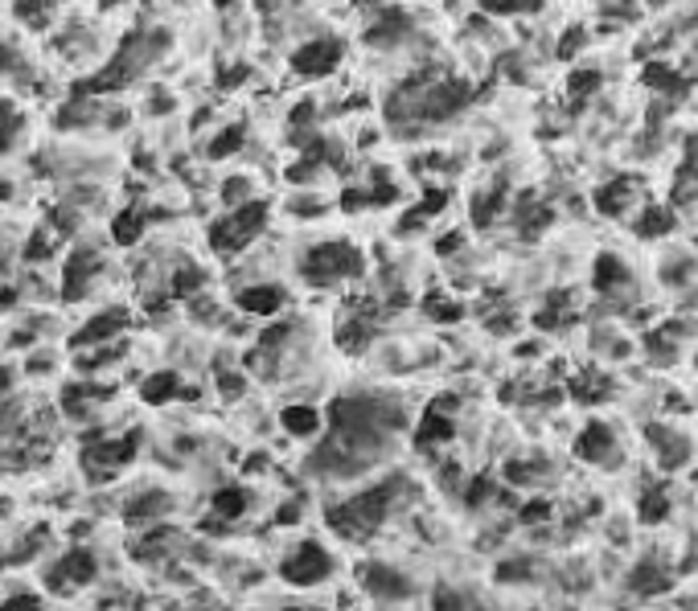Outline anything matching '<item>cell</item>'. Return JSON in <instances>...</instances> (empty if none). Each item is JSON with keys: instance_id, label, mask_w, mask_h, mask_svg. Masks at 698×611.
Wrapping results in <instances>:
<instances>
[{"instance_id": "cell-6", "label": "cell", "mask_w": 698, "mask_h": 611, "mask_svg": "<svg viewBox=\"0 0 698 611\" xmlns=\"http://www.w3.org/2000/svg\"><path fill=\"white\" fill-rule=\"evenodd\" d=\"M333 575H337V554L316 538H300L284 559H279V578H284L292 591H316V587H325Z\"/></svg>"}, {"instance_id": "cell-35", "label": "cell", "mask_w": 698, "mask_h": 611, "mask_svg": "<svg viewBox=\"0 0 698 611\" xmlns=\"http://www.w3.org/2000/svg\"><path fill=\"white\" fill-rule=\"evenodd\" d=\"M251 197H255L251 177H226L222 181V202L226 205H242V202H251Z\"/></svg>"}, {"instance_id": "cell-4", "label": "cell", "mask_w": 698, "mask_h": 611, "mask_svg": "<svg viewBox=\"0 0 698 611\" xmlns=\"http://www.w3.org/2000/svg\"><path fill=\"white\" fill-rule=\"evenodd\" d=\"M268 226H271V202L268 197H251L242 205H226L222 218L210 221L206 242L218 258H239L268 234Z\"/></svg>"}, {"instance_id": "cell-10", "label": "cell", "mask_w": 698, "mask_h": 611, "mask_svg": "<svg viewBox=\"0 0 698 611\" xmlns=\"http://www.w3.org/2000/svg\"><path fill=\"white\" fill-rule=\"evenodd\" d=\"M103 279V255L95 247H74L66 255V267H62V296L71 304L87 300L95 292V284Z\"/></svg>"}, {"instance_id": "cell-13", "label": "cell", "mask_w": 698, "mask_h": 611, "mask_svg": "<svg viewBox=\"0 0 698 611\" xmlns=\"http://www.w3.org/2000/svg\"><path fill=\"white\" fill-rule=\"evenodd\" d=\"M411 17L403 9H382L366 29V45L370 50H399V45L411 37Z\"/></svg>"}, {"instance_id": "cell-29", "label": "cell", "mask_w": 698, "mask_h": 611, "mask_svg": "<svg viewBox=\"0 0 698 611\" xmlns=\"http://www.w3.org/2000/svg\"><path fill=\"white\" fill-rule=\"evenodd\" d=\"M571 394H575L580 402H600L604 394H608V381H604L600 373H591V370H588V373H580V378L571 381Z\"/></svg>"}, {"instance_id": "cell-22", "label": "cell", "mask_w": 698, "mask_h": 611, "mask_svg": "<svg viewBox=\"0 0 698 611\" xmlns=\"http://www.w3.org/2000/svg\"><path fill=\"white\" fill-rule=\"evenodd\" d=\"M670 587V575H665L657 562H641V567L628 575V591L633 595H662Z\"/></svg>"}, {"instance_id": "cell-17", "label": "cell", "mask_w": 698, "mask_h": 611, "mask_svg": "<svg viewBox=\"0 0 698 611\" xmlns=\"http://www.w3.org/2000/svg\"><path fill=\"white\" fill-rule=\"evenodd\" d=\"M247 509H251V493L242 484H222L214 496H210V513H214L222 525H234Z\"/></svg>"}, {"instance_id": "cell-38", "label": "cell", "mask_w": 698, "mask_h": 611, "mask_svg": "<svg viewBox=\"0 0 698 611\" xmlns=\"http://www.w3.org/2000/svg\"><path fill=\"white\" fill-rule=\"evenodd\" d=\"M0 607H42V595L37 591H17V595H5Z\"/></svg>"}, {"instance_id": "cell-39", "label": "cell", "mask_w": 698, "mask_h": 611, "mask_svg": "<svg viewBox=\"0 0 698 611\" xmlns=\"http://www.w3.org/2000/svg\"><path fill=\"white\" fill-rule=\"evenodd\" d=\"M522 522L526 525H534V522H546V517H551V505H546V501H530V505H522Z\"/></svg>"}, {"instance_id": "cell-19", "label": "cell", "mask_w": 698, "mask_h": 611, "mask_svg": "<svg viewBox=\"0 0 698 611\" xmlns=\"http://www.w3.org/2000/svg\"><path fill=\"white\" fill-rule=\"evenodd\" d=\"M181 394V378L173 370H156L148 373V378L140 381V399L148 402V407H161V402H173Z\"/></svg>"}, {"instance_id": "cell-37", "label": "cell", "mask_w": 698, "mask_h": 611, "mask_svg": "<svg viewBox=\"0 0 698 611\" xmlns=\"http://www.w3.org/2000/svg\"><path fill=\"white\" fill-rule=\"evenodd\" d=\"M530 575H534V570H530L526 559H514V562H502V567H497V578H502V583H526Z\"/></svg>"}, {"instance_id": "cell-31", "label": "cell", "mask_w": 698, "mask_h": 611, "mask_svg": "<svg viewBox=\"0 0 698 611\" xmlns=\"http://www.w3.org/2000/svg\"><path fill=\"white\" fill-rule=\"evenodd\" d=\"M481 9L493 17H518V13H538L542 0H481Z\"/></svg>"}, {"instance_id": "cell-12", "label": "cell", "mask_w": 698, "mask_h": 611, "mask_svg": "<svg viewBox=\"0 0 698 611\" xmlns=\"http://www.w3.org/2000/svg\"><path fill=\"white\" fill-rule=\"evenodd\" d=\"M127 324H132V312L119 308V304H111L108 312H99L95 320H87V324L79 328L71 337V349H90V345H103V341H116L127 333Z\"/></svg>"}, {"instance_id": "cell-33", "label": "cell", "mask_w": 698, "mask_h": 611, "mask_svg": "<svg viewBox=\"0 0 698 611\" xmlns=\"http://www.w3.org/2000/svg\"><path fill=\"white\" fill-rule=\"evenodd\" d=\"M665 513H670V493H665V488H649V493L641 496V517L645 522H662Z\"/></svg>"}, {"instance_id": "cell-36", "label": "cell", "mask_w": 698, "mask_h": 611, "mask_svg": "<svg viewBox=\"0 0 698 611\" xmlns=\"http://www.w3.org/2000/svg\"><path fill=\"white\" fill-rule=\"evenodd\" d=\"M423 308H428L431 320H460V316H465V308H460L457 300H448V296H428V304H423Z\"/></svg>"}, {"instance_id": "cell-5", "label": "cell", "mask_w": 698, "mask_h": 611, "mask_svg": "<svg viewBox=\"0 0 698 611\" xmlns=\"http://www.w3.org/2000/svg\"><path fill=\"white\" fill-rule=\"evenodd\" d=\"M169 45V37L165 33H132L119 42L116 58H111L103 70L95 74V79L87 82V90H124L127 82H136L148 66L161 58V50Z\"/></svg>"}, {"instance_id": "cell-26", "label": "cell", "mask_w": 698, "mask_h": 611, "mask_svg": "<svg viewBox=\"0 0 698 611\" xmlns=\"http://www.w3.org/2000/svg\"><path fill=\"white\" fill-rule=\"evenodd\" d=\"M21 127H25V119H21V111L9 103V99H0V156L17 144Z\"/></svg>"}, {"instance_id": "cell-21", "label": "cell", "mask_w": 698, "mask_h": 611, "mask_svg": "<svg viewBox=\"0 0 698 611\" xmlns=\"http://www.w3.org/2000/svg\"><path fill=\"white\" fill-rule=\"evenodd\" d=\"M144 230H148V218H144V210H136V205H127V210L111 221V239H116V247H136V242L144 239Z\"/></svg>"}, {"instance_id": "cell-18", "label": "cell", "mask_w": 698, "mask_h": 611, "mask_svg": "<svg viewBox=\"0 0 698 611\" xmlns=\"http://www.w3.org/2000/svg\"><path fill=\"white\" fill-rule=\"evenodd\" d=\"M169 509H173V496L169 493H144V496H136L132 505H127V522L132 525H156L161 517H169Z\"/></svg>"}, {"instance_id": "cell-30", "label": "cell", "mask_w": 698, "mask_h": 611, "mask_svg": "<svg viewBox=\"0 0 698 611\" xmlns=\"http://www.w3.org/2000/svg\"><path fill=\"white\" fill-rule=\"evenodd\" d=\"M670 226H674L670 210H657V205H649V210L641 213V221H637V230H641L645 239H662V234H670Z\"/></svg>"}, {"instance_id": "cell-34", "label": "cell", "mask_w": 698, "mask_h": 611, "mask_svg": "<svg viewBox=\"0 0 698 611\" xmlns=\"http://www.w3.org/2000/svg\"><path fill=\"white\" fill-rule=\"evenodd\" d=\"M567 90H571V99H588V95H596L600 90V70H575L571 79H567Z\"/></svg>"}, {"instance_id": "cell-27", "label": "cell", "mask_w": 698, "mask_h": 611, "mask_svg": "<svg viewBox=\"0 0 698 611\" xmlns=\"http://www.w3.org/2000/svg\"><path fill=\"white\" fill-rule=\"evenodd\" d=\"M641 79H645V87H657V90H686V79L678 70H670L665 62H649Z\"/></svg>"}, {"instance_id": "cell-15", "label": "cell", "mask_w": 698, "mask_h": 611, "mask_svg": "<svg viewBox=\"0 0 698 611\" xmlns=\"http://www.w3.org/2000/svg\"><path fill=\"white\" fill-rule=\"evenodd\" d=\"M452 435H457L452 415H448V410H439V407H428V415L415 423V447H420V452H436V447L452 443Z\"/></svg>"}, {"instance_id": "cell-1", "label": "cell", "mask_w": 698, "mask_h": 611, "mask_svg": "<svg viewBox=\"0 0 698 611\" xmlns=\"http://www.w3.org/2000/svg\"><path fill=\"white\" fill-rule=\"evenodd\" d=\"M407 427V410L391 394H341L325 410V435H316L313 472L321 480H362L378 472Z\"/></svg>"}, {"instance_id": "cell-32", "label": "cell", "mask_w": 698, "mask_h": 611, "mask_svg": "<svg viewBox=\"0 0 698 611\" xmlns=\"http://www.w3.org/2000/svg\"><path fill=\"white\" fill-rule=\"evenodd\" d=\"M563 320H571V300L567 296H551L546 308L538 312V328H559Z\"/></svg>"}, {"instance_id": "cell-7", "label": "cell", "mask_w": 698, "mask_h": 611, "mask_svg": "<svg viewBox=\"0 0 698 611\" xmlns=\"http://www.w3.org/2000/svg\"><path fill=\"white\" fill-rule=\"evenodd\" d=\"M354 578H358L362 603H378V607H399V603H411V599H415V578L407 575V570H399L394 562L366 559V562H358Z\"/></svg>"}, {"instance_id": "cell-25", "label": "cell", "mask_w": 698, "mask_h": 611, "mask_svg": "<svg viewBox=\"0 0 698 611\" xmlns=\"http://www.w3.org/2000/svg\"><path fill=\"white\" fill-rule=\"evenodd\" d=\"M502 210H505V189L497 185V189H489V193H476L473 221H476V226H493V221L502 218Z\"/></svg>"}, {"instance_id": "cell-9", "label": "cell", "mask_w": 698, "mask_h": 611, "mask_svg": "<svg viewBox=\"0 0 698 611\" xmlns=\"http://www.w3.org/2000/svg\"><path fill=\"white\" fill-rule=\"evenodd\" d=\"M341 62H345V42L325 33V37H313V42L296 45L288 66H292L300 79H329V74H337Z\"/></svg>"}, {"instance_id": "cell-14", "label": "cell", "mask_w": 698, "mask_h": 611, "mask_svg": "<svg viewBox=\"0 0 698 611\" xmlns=\"http://www.w3.org/2000/svg\"><path fill=\"white\" fill-rule=\"evenodd\" d=\"M279 427H284L292 439H316L325 431V410L308 407V402H288L279 410Z\"/></svg>"}, {"instance_id": "cell-24", "label": "cell", "mask_w": 698, "mask_h": 611, "mask_svg": "<svg viewBox=\"0 0 698 611\" xmlns=\"http://www.w3.org/2000/svg\"><path fill=\"white\" fill-rule=\"evenodd\" d=\"M625 284H628L625 263L617 255H600V263H596V292L608 296L612 287H625Z\"/></svg>"}, {"instance_id": "cell-20", "label": "cell", "mask_w": 698, "mask_h": 611, "mask_svg": "<svg viewBox=\"0 0 698 611\" xmlns=\"http://www.w3.org/2000/svg\"><path fill=\"white\" fill-rule=\"evenodd\" d=\"M649 439L662 447V468H682V464L690 460V443L682 439V435H674V431H665V427H649Z\"/></svg>"}, {"instance_id": "cell-11", "label": "cell", "mask_w": 698, "mask_h": 611, "mask_svg": "<svg viewBox=\"0 0 698 611\" xmlns=\"http://www.w3.org/2000/svg\"><path fill=\"white\" fill-rule=\"evenodd\" d=\"M234 308H239L242 316H255V320H276L279 312L288 308V287L268 284V279L242 284L239 292H234Z\"/></svg>"}, {"instance_id": "cell-3", "label": "cell", "mask_w": 698, "mask_h": 611, "mask_svg": "<svg viewBox=\"0 0 698 611\" xmlns=\"http://www.w3.org/2000/svg\"><path fill=\"white\" fill-rule=\"evenodd\" d=\"M296 275H300V284L316 287V292H341V287L358 284L366 275V250L349 239L308 242L296 255Z\"/></svg>"}, {"instance_id": "cell-23", "label": "cell", "mask_w": 698, "mask_h": 611, "mask_svg": "<svg viewBox=\"0 0 698 611\" xmlns=\"http://www.w3.org/2000/svg\"><path fill=\"white\" fill-rule=\"evenodd\" d=\"M637 193V185L628 177H617L612 185H604L600 193H596V210L600 213H608V218H617V213H625V205H628V197Z\"/></svg>"}, {"instance_id": "cell-16", "label": "cell", "mask_w": 698, "mask_h": 611, "mask_svg": "<svg viewBox=\"0 0 698 611\" xmlns=\"http://www.w3.org/2000/svg\"><path fill=\"white\" fill-rule=\"evenodd\" d=\"M575 456L588 464H617V443H612V431L604 423H591L588 431H580L575 439Z\"/></svg>"}, {"instance_id": "cell-2", "label": "cell", "mask_w": 698, "mask_h": 611, "mask_svg": "<svg viewBox=\"0 0 698 611\" xmlns=\"http://www.w3.org/2000/svg\"><path fill=\"white\" fill-rule=\"evenodd\" d=\"M407 493V480L403 476H386V480H374V484H366L362 493L345 496V501H337V505L329 509V525L337 538L345 541H366L374 538L378 530H382L386 522H391V513L399 509V501H403Z\"/></svg>"}, {"instance_id": "cell-28", "label": "cell", "mask_w": 698, "mask_h": 611, "mask_svg": "<svg viewBox=\"0 0 698 611\" xmlns=\"http://www.w3.org/2000/svg\"><path fill=\"white\" fill-rule=\"evenodd\" d=\"M242 132H247V127H222V132H218V140H210L206 144V156L210 160H226V156H234V152L242 148Z\"/></svg>"}, {"instance_id": "cell-40", "label": "cell", "mask_w": 698, "mask_h": 611, "mask_svg": "<svg viewBox=\"0 0 698 611\" xmlns=\"http://www.w3.org/2000/svg\"><path fill=\"white\" fill-rule=\"evenodd\" d=\"M580 45H583V29H571V33H567V42L559 45V58H571Z\"/></svg>"}, {"instance_id": "cell-8", "label": "cell", "mask_w": 698, "mask_h": 611, "mask_svg": "<svg viewBox=\"0 0 698 611\" xmlns=\"http://www.w3.org/2000/svg\"><path fill=\"white\" fill-rule=\"evenodd\" d=\"M140 447V435H124V439H111V435H90V443L82 447V468L90 472L95 480H108L116 476L119 468H127Z\"/></svg>"}, {"instance_id": "cell-41", "label": "cell", "mask_w": 698, "mask_h": 611, "mask_svg": "<svg viewBox=\"0 0 698 611\" xmlns=\"http://www.w3.org/2000/svg\"><path fill=\"white\" fill-rule=\"evenodd\" d=\"M9 66H13V50L9 45H0V70H9Z\"/></svg>"}]
</instances>
